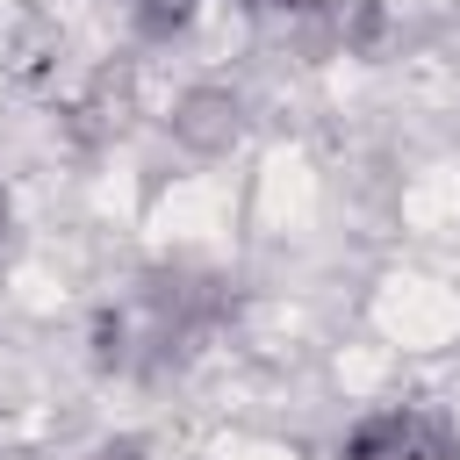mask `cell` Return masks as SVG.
<instances>
[{"label": "cell", "instance_id": "1", "mask_svg": "<svg viewBox=\"0 0 460 460\" xmlns=\"http://www.w3.org/2000/svg\"><path fill=\"white\" fill-rule=\"evenodd\" d=\"M345 460H460V438L431 410H381L345 438Z\"/></svg>", "mask_w": 460, "mask_h": 460}, {"label": "cell", "instance_id": "5", "mask_svg": "<svg viewBox=\"0 0 460 460\" xmlns=\"http://www.w3.org/2000/svg\"><path fill=\"white\" fill-rule=\"evenodd\" d=\"M93 359L101 367H129V323L122 316H101L93 323Z\"/></svg>", "mask_w": 460, "mask_h": 460}, {"label": "cell", "instance_id": "2", "mask_svg": "<svg viewBox=\"0 0 460 460\" xmlns=\"http://www.w3.org/2000/svg\"><path fill=\"white\" fill-rule=\"evenodd\" d=\"M237 129H244V108H237L230 93H216V86H201V93H187V101L172 108V137H180L187 151H230Z\"/></svg>", "mask_w": 460, "mask_h": 460}, {"label": "cell", "instance_id": "8", "mask_svg": "<svg viewBox=\"0 0 460 460\" xmlns=\"http://www.w3.org/2000/svg\"><path fill=\"white\" fill-rule=\"evenodd\" d=\"M252 7H302V0H252Z\"/></svg>", "mask_w": 460, "mask_h": 460}, {"label": "cell", "instance_id": "7", "mask_svg": "<svg viewBox=\"0 0 460 460\" xmlns=\"http://www.w3.org/2000/svg\"><path fill=\"white\" fill-rule=\"evenodd\" d=\"M7 216H14V208H7V187H0V237H7Z\"/></svg>", "mask_w": 460, "mask_h": 460}, {"label": "cell", "instance_id": "3", "mask_svg": "<svg viewBox=\"0 0 460 460\" xmlns=\"http://www.w3.org/2000/svg\"><path fill=\"white\" fill-rule=\"evenodd\" d=\"M331 22H338V36H345L352 50H374V43H381V29H388L381 0H338V7H331Z\"/></svg>", "mask_w": 460, "mask_h": 460}, {"label": "cell", "instance_id": "6", "mask_svg": "<svg viewBox=\"0 0 460 460\" xmlns=\"http://www.w3.org/2000/svg\"><path fill=\"white\" fill-rule=\"evenodd\" d=\"M101 460H144V446H137V438H122V446H108Z\"/></svg>", "mask_w": 460, "mask_h": 460}, {"label": "cell", "instance_id": "4", "mask_svg": "<svg viewBox=\"0 0 460 460\" xmlns=\"http://www.w3.org/2000/svg\"><path fill=\"white\" fill-rule=\"evenodd\" d=\"M194 7H201V0H137V29H144V36H172V29H187Z\"/></svg>", "mask_w": 460, "mask_h": 460}]
</instances>
